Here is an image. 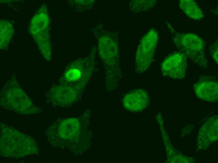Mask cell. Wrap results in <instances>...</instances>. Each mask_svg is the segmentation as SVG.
<instances>
[{
	"label": "cell",
	"mask_w": 218,
	"mask_h": 163,
	"mask_svg": "<svg viewBox=\"0 0 218 163\" xmlns=\"http://www.w3.org/2000/svg\"><path fill=\"white\" fill-rule=\"evenodd\" d=\"M0 129L1 156L18 159L39 153L38 144L32 137L1 123Z\"/></svg>",
	"instance_id": "obj_3"
},
{
	"label": "cell",
	"mask_w": 218,
	"mask_h": 163,
	"mask_svg": "<svg viewBox=\"0 0 218 163\" xmlns=\"http://www.w3.org/2000/svg\"><path fill=\"white\" fill-rule=\"evenodd\" d=\"M96 48L94 46L85 58L72 63L54 86L64 92L73 103L82 93L96 69Z\"/></svg>",
	"instance_id": "obj_1"
},
{
	"label": "cell",
	"mask_w": 218,
	"mask_h": 163,
	"mask_svg": "<svg viewBox=\"0 0 218 163\" xmlns=\"http://www.w3.org/2000/svg\"><path fill=\"white\" fill-rule=\"evenodd\" d=\"M179 5L183 13L191 19L199 21L205 17L204 12L195 0H179Z\"/></svg>",
	"instance_id": "obj_10"
},
{
	"label": "cell",
	"mask_w": 218,
	"mask_h": 163,
	"mask_svg": "<svg viewBox=\"0 0 218 163\" xmlns=\"http://www.w3.org/2000/svg\"><path fill=\"white\" fill-rule=\"evenodd\" d=\"M98 27V50L105 70L106 86L107 89L113 90L118 86L121 78L117 39L115 34Z\"/></svg>",
	"instance_id": "obj_2"
},
{
	"label": "cell",
	"mask_w": 218,
	"mask_h": 163,
	"mask_svg": "<svg viewBox=\"0 0 218 163\" xmlns=\"http://www.w3.org/2000/svg\"><path fill=\"white\" fill-rule=\"evenodd\" d=\"M218 41L217 39L215 42L211 44L209 48V51L210 55L218 64Z\"/></svg>",
	"instance_id": "obj_12"
},
{
	"label": "cell",
	"mask_w": 218,
	"mask_h": 163,
	"mask_svg": "<svg viewBox=\"0 0 218 163\" xmlns=\"http://www.w3.org/2000/svg\"><path fill=\"white\" fill-rule=\"evenodd\" d=\"M156 3L155 0H135L130 2L129 7L132 12H138L150 9Z\"/></svg>",
	"instance_id": "obj_11"
},
{
	"label": "cell",
	"mask_w": 218,
	"mask_h": 163,
	"mask_svg": "<svg viewBox=\"0 0 218 163\" xmlns=\"http://www.w3.org/2000/svg\"><path fill=\"white\" fill-rule=\"evenodd\" d=\"M193 87L196 95L200 98L211 102L217 100L218 83L216 77L201 75Z\"/></svg>",
	"instance_id": "obj_8"
},
{
	"label": "cell",
	"mask_w": 218,
	"mask_h": 163,
	"mask_svg": "<svg viewBox=\"0 0 218 163\" xmlns=\"http://www.w3.org/2000/svg\"><path fill=\"white\" fill-rule=\"evenodd\" d=\"M166 24L173 42L179 50L201 68H207L208 61L205 52V44L202 38L194 34L179 32L169 23L167 22Z\"/></svg>",
	"instance_id": "obj_4"
},
{
	"label": "cell",
	"mask_w": 218,
	"mask_h": 163,
	"mask_svg": "<svg viewBox=\"0 0 218 163\" xmlns=\"http://www.w3.org/2000/svg\"><path fill=\"white\" fill-rule=\"evenodd\" d=\"M149 96L147 91L138 88L129 92L124 96L123 104L124 108L132 112H138L143 110L148 105Z\"/></svg>",
	"instance_id": "obj_9"
},
{
	"label": "cell",
	"mask_w": 218,
	"mask_h": 163,
	"mask_svg": "<svg viewBox=\"0 0 218 163\" xmlns=\"http://www.w3.org/2000/svg\"><path fill=\"white\" fill-rule=\"evenodd\" d=\"M158 40L157 31L151 29L141 39L135 55V71L142 74L148 68L153 60Z\"/></svg>",
	"instance_id": "obj_6"
},
{
	"label": "cell",
	"mask_w": 218,
	"mask_h": 163,
	"mask_svg": "<svg viewBox=\"0 0 218 163\" xmlns=\"http://www.w3.org/2000/svg\"><path fill=\"white\" fill-rule=\"evenodd\" d=\"M187 56L180 51L175 52L167 56L160 67L163 75L177 80L183 79L186 76L188 68Z\"/></svg>",
	"instance_id": "obj_7"
},
{
	"label": "cell",
	"mask_w": 218,
	"mask_h": 163,
	"mask_svg": "<svg viewBox=\"0 0 218 163\" xmlns=\"http://www.w3.org/2000/svg\"><path fill=\"white\" fill-rule=\"evenodd\" d=\"M0 105L5 108L21 114H33L41 112L34 105L13 77L5 84L0 93Z\"/></svg>",
	"instance_id": "obj_5"
}]
</instances>
